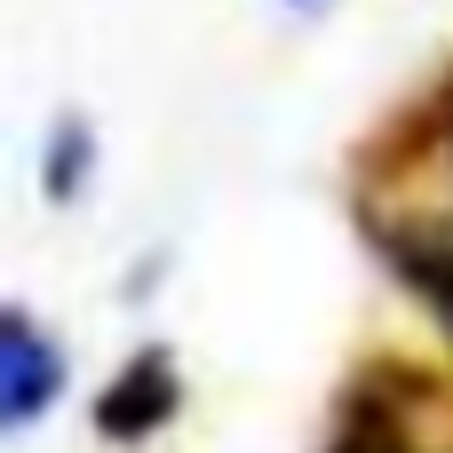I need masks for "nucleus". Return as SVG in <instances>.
<instances>
[{"label":"nucleus","mask_w":453,"mask_h":453,"mask_svg":"<svg viewBox=\"0 0 453 453\" xmlns=\"http://www.w3.org/2000/svg\"><path fill=\"white\" fill-rule=\"evenodd\" d=\"M350 215H358L366 255L422 303V319L438 326V342L453 358V207H398V199L358 191Z\"/></svg>","instance_id":"f257e3e1"},{"label":"nucleus","mask_w":453,"mask_h":453,"mask_svg":"<svg viewBox=\"0 0 453 453\" xmlns=\"http://www.w3.org/2000/svg\"><path fill=\"white\" fill-rule=\"evenodd\" d=\"M430 398H438V374H422L406 350H382L342 382L319 453H430L422 446V406Z\"/></svg>","instance_id":"f03ea898"},{"label":"nucleus","mask_w":453,"mask_h":453,"mask_svg":"<svg viewBox=\"0 0 453 453\" xmlns=\"http://www.w3.org/2000/svg\"><path fill=\"white\" fill-rule=\"evenodd\" d=\"M183 398H191V382H183L175 350H167V342H135V350L111 366V382L96 390L88 422H96L104 446H151L159 430L183 422Z\"/></svg>","instance_id":"7ed1b4c3"},{"label":"nucleus","mask_w":453,"mask_h":453,"mask_svg":"<svg viewBox=\"0 0 453 453\" xmlns=\"http://www.w3.org/2000/svg\"><path fill=\"white\" fill-rule=\"evenodd\" d=\"M64 382H72L64 334H48L24 303H8V311H0V430H8V438L40 430V414L64 398Z\"/></svg>","instance_id":"20e7f679"},{"label":"nucleus","mask_w":453,"mask_h":453,"mask_svg":"<svg viewBox=\"0 0 453 453\" xmlns=\"http://www.w3.org/2000/svg\"><path fill=\"white\" fill-rule=\"evenodd\" d=\"M96 167H104V135H96V119L80 104H64L48 119V135H40V199L48 207H80Z\"/></svg>","instance_id":"39448f33"},{"label":"nucleus","mask_w":453,"mask_h":453,"mask_svg":"<svg viewBox=\"0 0 453 453\" xmlns=\"http://www.w3.org/2000/svg\"><path fill=\"white\" fill-rule=\"evenodd\" d=\"M414 119L430 127V151H438V167L453 175V64H446V80L430 96H414Z\"/></svg>","instance_id":"423d86ee"},{"label":"nucleus","mask_w":453,"mask_h":453,"mask_svg":"<svg viewBox=\"0 0 453 453\" xmlns=\"http://www.w3.org/2000/svg\"><path fill=\"white\" fill-rule=\"evenodd\" d=\"M287 8H295V16H311V8H326V0H287Z\"/></svg>","instance_id":"0eeeda50"},{"label":"nucleus","mask_w":453,"mask_h":453,"mask_svg":"<svg viewBox=\"0 0 453 453\" xmlns=\"http://www.w3.org/2000/svg\"><path fill=\"white\" fill-rule=\"evenodd\" d=\"M446 453H453V446H446Z\"/></svg>","instance_id":"6e6552de"}]
</instances>
